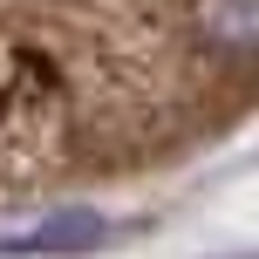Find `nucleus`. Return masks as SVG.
Returning <instances> with one entry per match:
<instances>
[{
	"label": "nucleus",
	"mask_w": 259,
	"mask_h": 259,
	"mask_svg": "<svg viewBox=\"0 0 259 259\" xmlns=\"http://www.w3.org/2000/svg\"><path fill=\"white\" fill-rule=\"evenodd\" d=\"M109 239V225L96 211H48V219L0 232V259H34V252H96Z\"/></svg>",
	"instance_id": "obj_1"
}]
</instances>
